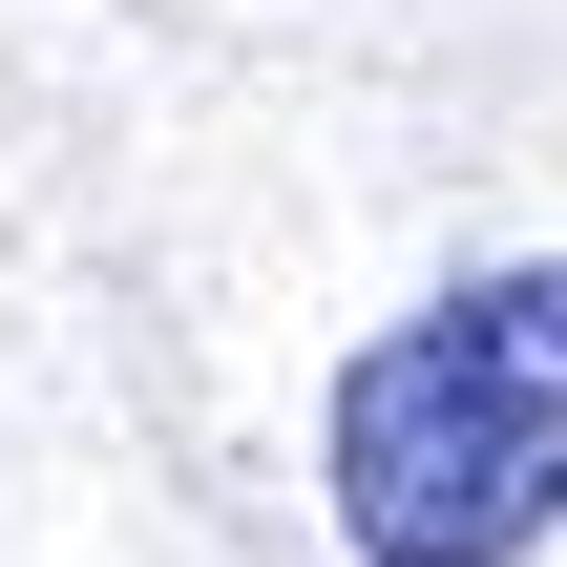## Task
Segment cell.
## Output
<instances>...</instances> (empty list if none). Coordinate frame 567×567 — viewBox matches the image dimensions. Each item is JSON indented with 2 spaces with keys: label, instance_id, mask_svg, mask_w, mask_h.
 <instances>
[{
  "label": "cell",
  "instance_id": "cell-1",
  "mask_svg": "<svg viewBox=\"0 0 567 567\" xmlns=\"http://www.w3.org/2000/svg\"><path fill=\"white\" fill-rule=\"evenodd\" d=\"M316 484H337L358 567H526L567 526V252L463 274L400 337H358L337 421H316Z\"/></svg>",
  "mask_w": 567,
  "mask_h": 567
}]
</instances>
